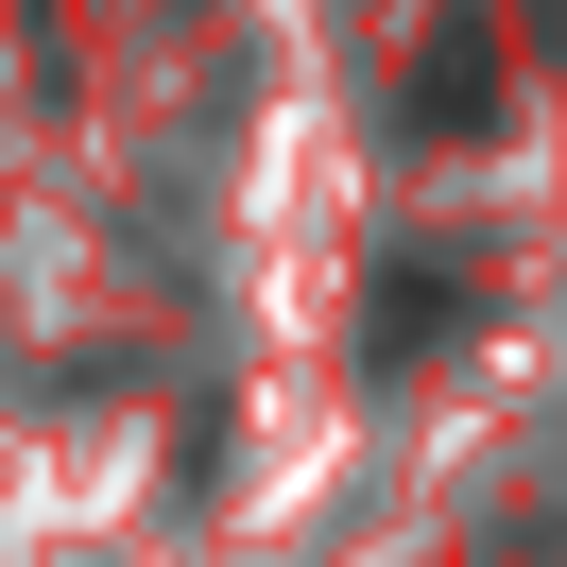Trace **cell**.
<instances>
[{"label":"cell","mask_w":567,"mask_h":567,"mask_svg":"<svg viewBox=\"0 0 567 567\" xmlns=\"http://www.w3.org/2000/svg\"><path fill=\"white\" fill-rule=\"evenodd\" d=\"M464 327V276H379V310H361V361H413Z\"/></svg>","instance_id":"obj_2"},{"label":"cell","mask_w":567,"mask_h":567,"mask_svg":"<svg viewBox=\"0 0 567 567\" xmlns=\"http://www.w3.org/2000/svg\"><path fill=\"white\" fill-rule=\"evenodd\" d=\"M413 121H447V138H482V121H498V35H482V18H447V70L413 52Z\"/></svg>","instance_id":"obj_1"}]
</instances>
